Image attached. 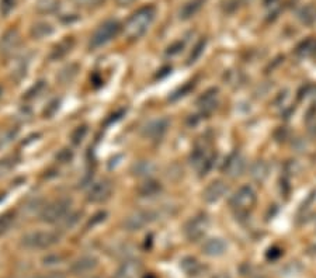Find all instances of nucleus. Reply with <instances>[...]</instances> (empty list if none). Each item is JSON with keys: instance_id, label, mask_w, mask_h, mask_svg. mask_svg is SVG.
Returning a JSON list of instances; mask_svg holds the SVG:
<instances>
[{"instance_id": "obj_9", "label": "nucleus", "mask_w": 316, "mask_h": 278, "mask_svg": "<svg viewBox=\"0 0 316 278\" xmlns=\"http://www.w3.org/2000/svg\"><path fill=\"white\" fill-rule=\"evenodd\" d=\"M111 194V184L107 180H100L91 184L87 190V201L90 203H103Z\"/></svg>"}, {"instance_id": "obj_6", "label": "nucleus", "mask_w": 316, "mask_h": 278, "mask_svg": "<svg viewBox=\"0 0 316 278\" xmlns=\"http://www.w3.org/2000/svg\"><path fill=\"white\" fill-rule=\"evenodd\" d=\"M120 30H121V26L115 20H108V22L103 23L102 26L94 31V34L91 35L90 47L91 48H98V47L106 45L114 37H117Z\"/></svg>"}, {"instance_id": "obj_24", "label": "nucleus", "mask_w": 316, "mask_h": 278, "mask_svg": "<svg viewBox=\"0 0 316 278\" xmlns=\"http://www.w3.org/2000/svg\"><path fill=\"white\" fill-rule=\"evenodd\" d=\"M14 214L13 212H5L0 215V236L5 235L7 230L10 229V226L14 224Z\"/></svg>"}, {"instance_id": "obj_7", "label": "nucleus", "mask_w": 316, "mask_h": 278, "mask_svg": "<svg viewBox=\"0 0 316 278\" xmlns=\"http://www.w3.org/2000/svg\"><path fill=\"white\" fill-rule=\"evenodd\" d=\"M209 221L205 215H197L191 220L188 221L186 226H184V233L187 236L188 241L197 242L200 241L201 237H204V235L207 233V229H208Z\"/></svg>"}, {"instance_id": "obj_17", "label": "nucleus", "mask_w": 316, "mask_h": 278, "mask_svg": "<svg viewBox=\"0 0 316 278\" xmlns=\"http://www.w3.org/2000/svg\"><path fill=\"white\" fill-rule=\"evenodd\" d=\"M268 171H270V166H268L267 162L258 161L254 162L252 167H250V176H252L256 182H263V180L267 178Z\"/></svg>"}, {"instance_id": "obj_15", "label": "nucleus", "mask_w": 316, "mask_h": 278, "mask_svg": "<svg viewBox=\"0 0 316 278\" xmlns=\"http://www.w3.org/2000/svg\"><path fill=\"white\" fill-rule=\"evenodd\" d=\"M204 3H205V0H190V2H187V3L180 9L179 17H180L182 20H188V18H191V17L195 16V14L201 10V7L204 6Z\"/></svg>"}, {"instance_id": "obj_14", "label": "nucleus", "mask_w": 316, "mask_h": 278, "mask_svg": "<svg viewBox=\"0 0 316 278\" xmlns=\"http://www.w3.org/2000/svg\"><path fill=\"white\" fill-rule=\"evenodd\" d=\"M203 251L207 256L216 257L224 254L226 251V243L222 239L214 237V239H208L203 245Z\"/></svg>"}, {"instance_id": "obj_21", "label": "nucleus", "mask_w": 316, "mask_h": 278, "mask_svg": "<svg viewBox=\"0 0 316 278\" xmlns=\"http://www.w3.org/2000/svg\"><path fill=\"white\" fill-rule=\"evenodd\" d=\"M162 190L161 184L157 182H153V180H149V182H145L140 188L138 191L142 197H153L156 194L159 193Z\"/></svg>"}, {"instance_id": "obj_12", "label": "nucleus", "mask_w": 316, "mask_h": 278, "mask_svg": "<svg viewBox=\"0 0 316 278\" xmlns=\"http://www.w3.org/2000/svg\"><path fill=\"white\" fill-rule=\"evenodd\" d=\"M218 102H220L218 89H209L200 96L197 106H199L201 114H211L218 106Z\"/></svg>"}, {"instance_id": "obj_4", "label": "nucleus", "mask_w": 316, "mask_h": 278, "mask_svg": "<svg viewBox=\"0 0 316 278\" xmlns=\"http://www.w3.org/2000/svg\"><path fill=\"white\" fill-rule=\"evenodd\" d=\"M59 242L58 233L51 230H35L22 237V245L28 250H44L49 249Z\"/></svg>"}, {"instance_id": "obj_16", "label": "nucleus", "mask_w": 316, "mask_h": 278, "mask_svg": "<svg viewBox=\"0 0 316 278\" xmlns=\"http://www.w3.org/2000/svg\"><path fill=\"white\" fill-rule=\"evenodd\" d=\"M96 266H97L96 259H93V257H82V259H79L77 262L73 263V266H72L70 270H72V273L75 274H85L91 271Z\"/></svg>"}, {"instance_id": "obj_11", "label": "nucleus", "mask_w": 316, "mask_h": 278, "mask_svg": "<svg viewBox=\"0 0 316 278\" xmlns=\"http://www.w3.org/2000/svg\"><path fill=\"white\" fill-rule=\"evenodd\" d=\"M153 221V215L148 211H136L124 221V226L128 230H140Z\"/></svg>"}, {"instance_id": "obj_5", "label": "nucleus", "mask_w": 316, "mask_h": 278, "mask_svg": "<svg viewBox=\"0 0 316 278\" xmlns=\"http://www.w3.org/2000/svg\"><path fill=\"white\" fill-rule=\"evenodd\" d=\"M70 214V200L68 198H59L55 200L41 212V221L48 224H62L64 220Z\"/></svg>"}, {"instance_id": "obj_8", "label": "nucleus", "mask_w": 316, "mask_h": 278, "mask_svg": "<svg viewBox=\"0 0 316 278\" xmlns=\"http://www.w3.org/2000/svg\"><path fill=\"white\" fill-rule=\"evenodd\" d=\"M167 127H169V121L166 118H157L145 125L142 135L149 141H159L166 134Z\"/></svg>"}, {"instance_id": "obj_34", "label": "nucleus", "mask_w": 316, "mask_h": 278, "mask_svg": "<svg viewBox=\"0 0 316 278\" xmlns=\"http://www.w3.org/2000/svg\"><path fill=\"white\" fill-rule=\"evenodd\" d=\"M89 278H98V277H89Z\"/></svg>"}, {"instance_id": "obj_20", "label": "nucleus", "mask_w": 316, "mask_h": 278, "mask_svg": "<svg viewBox=\"0 0 316 278\" xmlns=\"http://www.w3.org/2000/svg\"><path fill=\"white\" fill-rule=\"evenodd\" d=\"M20 43V37L17 34L16 30H11L7 34H5V37L2 38V51H13Z\"/></svg>"}, {"instance_id": "obj_27", "label": "nucleus", "mask_w": 316, "mask_h": 278, "mask_svg": "<svg viewBox=\"0 0 316 278\" xmlns=\"http://www.w3.org/2000/svg\"><path fill=\"white\" fill-rule=\"evenodd\" d=\"M13 159H9V157H6V159H3V161H0V176H3V174H6V173H9V170H10L11 167L14 166V163H13Z\"/></svg>"}, {"instance_id": "obj_32", "label": "nucleus", "mask_w": 316, "mask_h": 278, "mask_svg": "<svg viewBox=\"0 0 316 278\" xmlns=\"http://www.w3.org/2000/svg\"><path fill=\"white\" fill-rule=\"evenodd\" d=\"M270 2H274V0H266V3H270Z\"/></svg>"}, {"instance_id": "obj_3", "label": "nucleus", "mask_w": 316, "mask_h": 278, "mask_svg": "<svg viewBox=\"0 0 316 278\" xmlns=\"http://www.w3.org/2000/svg\"><path fill=\"white\" fill-rule=\"evenodd\" d=\"M215 157H216V153H215L212 145L209 144L208 141H201L195 145V148L191 152L190 162L199 176H205L214 165Z\"/></svg>"}, {"instance_id": "obj_29", "label": "nucleus", "mask_w": 316, "mask_h": 278, "mask_svg": "<svg viewBox=\"0 0 316 278\" xmlns=\"http://www.w3.org/2000/svg\"><path fill=\"white\" fill-rule=\"evenodd\" d=\"M38 278H65V275L62 273H49L44 277H38Z\"/></svg>"}, {"instance_id": "obj_19", "label": "nucleus", "mask_w": 316, "mask_h": 278, "mask_svg": "<svg viewBox=\"0 0 316 278\" xmlns=\"http://www.w3.org/2000/svg\"><path fill=\"white\" fill-rule=\"evenodd\" d=\"M182 268L190 277H197L203 271V266L193 257H186L182 262Z\"/></svg>"}, {"instance_id": "obj_13", "label": "nucleus", "mask_w": 316, "mask_h": 278, "mask_svg": "<svg viewBox=\"0 0 316 278\" xmlns=\"http://www.w3.org/2000/svg\"><path fill=\"white\" fill-rule=\"evenodd\" d=\"M228 193V186L222 180H215L204 190V200L207 203H216Z\"/></svg>"}, {"instance_id": "obj_26", "label": "nucleus", "mask_w": 316, "mask_h": 278, "mask_svg": "<svg viewBox=\"0 0 316 278\" xmlns=\"http://www.w3.org/2000/svg\"><path fill=\"white\" fill-rule=\"evenodd\" d=\"M204 47H205V39H201L197 45H195V48H194L193 51V54H191V56L188 58V62L191 64V62H194L195 59L199 58L200 55L203 54V51H204Z\"/></svg>"}, {"instance_id": "obj_28", "label": "nucleus", "mask_w": 316, "mask_h": 278, "mask_svg": "<svg viewBox=\"0 0 316 278\" xmlns=\"http://www.w3.org/2000/svg\"><path fill=\"white\" fill-rule=\"evenodd\" d=\"M51 32V26L49 24H38L37 27L34 28V34L35 37H44Z\"/></svg>"}, {"instance_id": "obj_1", "label": "nucleus", "mask_w": 316, "mask_h": 278, "mask_svg": "<svg viewBox=\"0 0 316 278\" xmlns=\"http://www.w3.org/2000/svg\"><path fill=\"white\" fill-rule=\"evenodd\" d=\"M156 9L153 6H144L129 17L124 26V34L128 39H140L149 30L155 20Z\"/></svg>"}, {"instance_id": "obj_10", "label": "nucleus", "mask_w": 316, "mask_h": 278, "mask_svg": "<svg viewBox=\"0 0 316 278\" xmlns=\"http://www.w3.org/2000/svg\"><path fill=\"white\" fill-rule=\"evenodd\" d=\"M245 169H246V159L239 152H233L232 155H229L224 165V173L233 178L242 176Z\"/></svg>"}, {"instance_id": "obj_23", "label": "nucleus", "mask_w": 316, "mask_h": 278, "mask_svg": "<svg viewBox=\"0 0 316 278\" xmlns=\"http://www.w3.org/2000/svg\"><path fill=\"white\" fill-rule=\"evenodd\" d=\"M300 20L304 24H312L316 22V7L315 6H306L298 13Z\"/></svg>"}, {"instance_id": "obj_2", "label": "nucleus", "mask_w": 316, "mask_h": 278, "mask_svg": "<svg viewBox=\"0 0 316 278\" xmlns=\"http://www.w3.org/2000/svg\"><path fill=\"white\" fill-rule=\"evenodd\" d=\"M258 203L256 191L250 186H243L229 200V207L236 218H246L250 215Z\"/></svg>"}, {"instance_id": "obj_18", "label": "nucleus", "mask_w": 316, "mask_h": 278, "mask_svg": "<svg viewBox=\"0 0 316 278\" xmlns=\"http://www.w3.org/2000/svg\"><path fill=\"white\" fill-rule=\"evenodd\" d=\"M140 270V263L138 262H127L124 263L121 267L118 268L117 273L114 274V278H134L135 274Z\"/></svg>"}, {"instance_id": "obj_33", "label": "nucleus", "mask_w": 316, "mask_h": 278, "mask_svg": "<svg viewBox=\"0 0 316 278\" xmlns=\"http://www.w3.org/2000/svg\"><path fill=\"white\" fill-rule=\"evenodd\" d=\"M0 96H2V87H0Z\"/></svg>"}, {"instance_id": "obj_30", "label": "nucleus", "mask_w": 316, "mask_h": 278, "mask_svg": "<svg viewBox=\"0 0 316 278\" xmlns=\"http://www.w3.org/2000/svg\"><path fill=\"white\" fill-rule=\"evenodd\" d=\"M115 2H117L118 6H129L132 5L135 0H115Z\"/></svg>"}, {"instance_id": "obj_25", "label": "nucleus", "mask_w": 316, "mask_h": 278, "mask_svg": "<svg viewBox=\"0 0 316 278\" xmlns=\"http://www.w3.org/2000/svg\"><path fill=\"white\" fill-rule=\"evenodd\" d=\"M14 5H16V0H0V11L7 16L14 9Z\"/></svg>"}, {"instance_id": "obj_31", "label": "nucleus", "mask_w": 316, "mask_h": 278, "mask_svg": "<svg viewBox=\"0 0 316 278\" xmlns=\"http://www.w3.org/2000/svg\"><path fill=\"white\" fill-rule=\"evenodd\" d=\"M250 278H264V277H263V275H252Z\"/></svg>"}, {"instance_id": "obj_22", "label": "nucleus", "mask_w": 316, "mask_h": 278, "mask_svg": "<svg viewBox=\"0 0 316 278\" xmlns=\"http://www.w3.org/2000/svg\"><path fill=\"white\" fill-rule=\"evenodd\" d=\"M316 52V39H306L304 43L301 44L300 47L297 48V55L301 58H305V56H311Z\"/></svg>"}]
</instances>
